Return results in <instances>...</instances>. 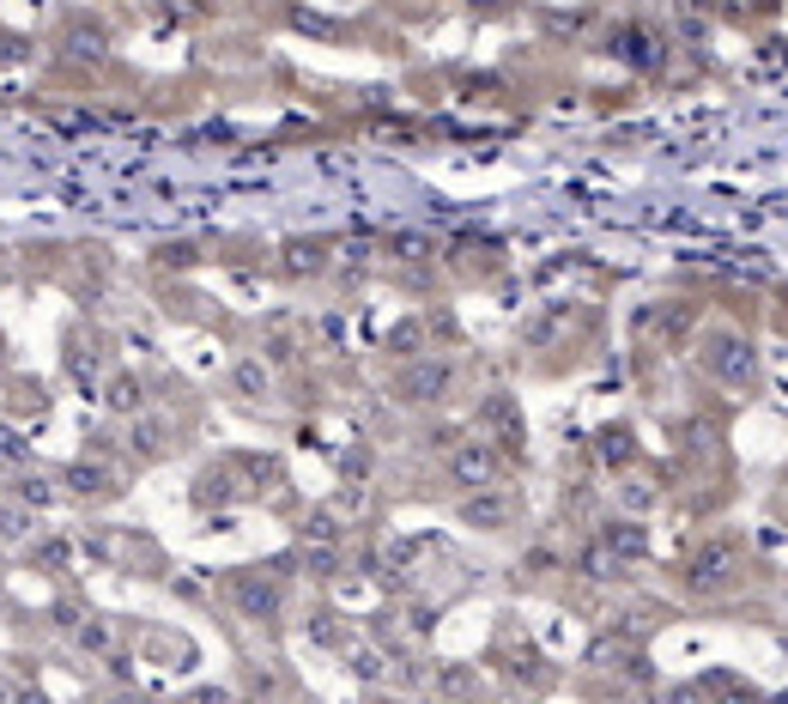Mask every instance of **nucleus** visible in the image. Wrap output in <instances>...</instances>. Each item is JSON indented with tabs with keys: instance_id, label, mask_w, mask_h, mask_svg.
<instances>
[{
	"instance_id": "f257e3e1",
	"label": "nucleus",
	"mask_w": 788,
	"mask_h": 704,
	"mask_svg": "<svg viewBox=\"0 0 788 704\" xmlns=\"http://www.w3.org/2000/svg\"><path fill=\"white\" fill-rule=\"evenodd\" d=\"M103 49H110V43H103V31H98V24H68V31H61V55H68V61H103Z\"/></svg>"
},
{
	"instance_id": "f03ea898",
	"label": "nucleus",
	"mask_w": 788,
	"mask_h": 704,
	"mask_svg": "<svg viewBox=\"0 0 788 704\" xmlns=\"http://www.w3.org/2000/svg\"><path fill=\"white\" fill-rule=\"evenodd\" d=\"M19 498L24 504H49V480H19Z\"/></svg>"
},
{
	"instance_id": "7ed1b4c3",
	"label": "nucleus",
	"mask_w": 788,
	"mask_h": 704,
	"mask_svg": "<svg viewBox=\"0 0 788 704\" xmlns=\"http://www.w3.org/2000/svg\"><path fill=\"white\" fill-rule=\"evenodd\" d=\"M468 7H498V0H468Z\"/></svg>"
}]
</instances>
